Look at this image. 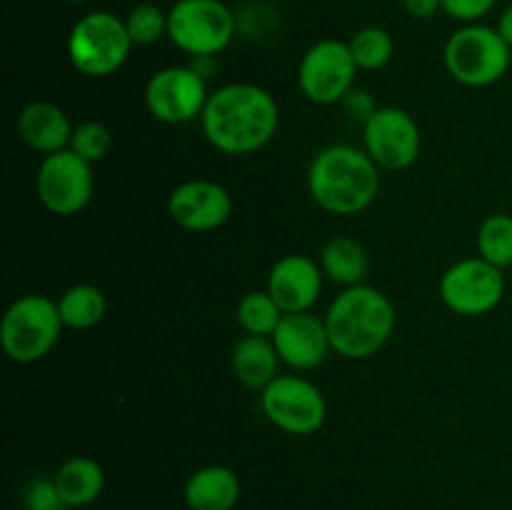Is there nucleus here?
Here are the masks:
<instances>
[{"label": "nucleus", "instance_id": "nucleus-5", "mask_svg": "<svg viewBox=\"0 0 512 510\" xmlns=\"http://www.w3.org/2000/svg\"><path fill=\"white\" fill-rule=\"evenodd\" d=\"M445 68L468 88H488L505 78L510 70L512 48L498 33V28L488 25H465L455 30L445 43Z\"/></svg>", "mask_w": 512, "mask_h": 510}, {"label": "nucleus", "instance_id": "nucleus-15", "mask_svg": "<svg viewBox=\"0 0 512 510\" xmlns=\"http://www.w3.org/2000/svg\"><path fill=\"white\" fill-rule=\"evenodd\" d=\"M280 360L295 370H313L328 358L330 338L325 320L308 313H285L270 335Z\"/></svg>", "mask_w": 512, "mask_h": 510}, {"label": "nucleus", "instance_id": "nucleus-9", "mask_svg": "<svg viewBox=\"0 0 512 510\" xmlns=\"http://www.w3.org/2000/svg\"><path fill=\"white\" fill-rule=\"evenodd\" d=\"M355 65L350 45L343 40L325 38L310 45L298 68V85L305 98L315 105L343 103L345 95L353 90Z\"/></svg>", "mask_w": 512, "mask_h": 510}, {"label": "nucleus", "instance_id": "nucleus-16", "mask_svg": "<svg viewBox=\"0 0 512 510\" xmlns=\"http://www.w3.org/2000/svg\"><path fill=\"white\" fill-rule=\"evenodd\" d=\"M323 268L308 255H285L270 268L268 293L283 313H308L323 290Z\"/></svg>", "mask_w": 512, "mask_h": 510}, {"label": "nucleus", "instance_id": "nucleus-20", "mask_svg": "<svg viewBox=\"0 0 512 510\" xmlns=\"http://www.w3.org/2000/svg\"><path fill=\"white\" fill-rule=\"evenodd\" d=\"M65 508H85L95 503L105 488L103 465L88 455H75L65 460L53 478Z\"/></svg>", "mask_w": 512, "mask_h": 510}, {"label": "nucleus", "instance_id": "nucleus-22", "mask_svg": "<svg viewBox=\"0 0 512 510\" xmlns=\"http://www.w3.org/2000/svg\"><path fill=\"white\" fill-rule=\"evenodd\" d=\"M58 310L65 328L90 330L105 318L108 300H105V293L100 288H95L90 283H80L60 295Z\"/></svg>", "mask_w": 512, "mask_h": 510}, {"label": "nucleus", "instance_id": "nucleus-31", "mask_svg": "<svg viewBox=\"0 0 512 510\" xmlns=\"http://www.w3.org/2000/svg\"><path fill=\"white\" fill-rule=\"evenodd\" d=\"M403 8L410 18L428 20L433 18L438 10H443V0H403Z\"/></svg>", "mask_w": 512, "mask_h": 510}, {"label": "nucleus", "instance_id": "nucleus-2", "mask_svg": "<svg viewBox=\"0 0 512 510\" xmlns=\"http://www.w3.org/2000/svg\"><path fill=\"white\" fill-rule=\"evenodd\" d=\"M308 190L325 213L358 215L378 198L380 168L365 150L330 145L310 163Z\"/></svg>", "mask_w": 512, "mask_h": 510}, {"label": "nucleus", "instance_id": "nucleus-30", "mask_svg": "<svg viewBox=\"0 0 512 510\" xmlns=\"http://www.w3.org/2000/svg\"><path fill=\"white\" fill-rule=\"evenodd\" d=\"M340 105H343L350 120H355V123H363V125L368 123V120L375 115V110H378V105H375L373 95H370L368 90H350Z\"/></svg>", "mask_w": 512, "mask_h": 510}, {"label": "nucleus", "instance_id": "nucleus-11", "mask_svg": "<svg viewBox=\"0 0 512 510\" xmlns=\"http://www.w3.org/2000/svg\"><path fill=\"white\" fill-rule=\"evenodd\" d=\"M93 188V168L70 148L45 155L35 173V193L53 215L80 213L93 198Z\"/></svg>", "mask_w": 512, "mask_h": 510}, {"label": "nucleus", "instance_id": "nucleus-13", "mask_svg": "<svg viewBox=\"0 0 512 510\" xmlns=\"http://www.w3.org/2000/svg\"><path fill=\"white\" fill-rule=\"evenodd\" d=\"M365 153L383 170H408L420 158V128L413 115L395 105L375 110L363 125Z\"/></svg>", "mask_w": 512, "mask_h": 510}, {"label": "nucleus", "instance_id": "nucleus-19", "mask_svg": "<svg viewBox=\"0 0 512 510\" xmlns=\"http://www.w3.org/2000/svg\"><path fill=\"white\" fill-rule=\"evenodd\" d=\"M183 498L190 510H233L240 500V478L225 465H205L190 475Z\"/></svg>", "mask_w": 512, "mask_h": 510}, {"label": "nucleus", "instance_id": "nucleus-10", "mask_svg": "<svg viewBox=\"0 0 512 510\" xmlns=\"http://www.w3.org/2000/svg\"><path fill=\"white\" fill-rule=\"evenodd\" d=\"M505 295L503 268L478 258L458 260L440 278V300L458 315H485L500 305Z\"/></svg>", "mask_w": 512, "mask_h": 510}, {"label": "nucleus", "instance_id": "nucleus-28", "mask_svg": "<svg viewBox=\"0 0 512 510\" xmlns=\"http://www.w3.org/2000/svg\"><path fill=\"white\" fill-rule=\"evenodd\" d=\"M498 0H443V10L460 23H475L495 8Z\"/></svg>", "mask_w": 512, "mask_h": 510}, {"label": "nucleus", "instance_id": "nucleus-4", "mask_svg": "<svg viewBox=\"0 0 512 510\" xmlns=\"http://www.w3.org/2000/svg\"><path fill=\"white\" fill-rule=\"evenodd\" d=\"M63 328L58 300L30 293L5 310L0 323V345L15 363H38L55 348Z\"/></svg>", "mask_w": 512, "mask_h": 510}, {"label": "nucleus", "instance_id": "nucleus-17", "mask_svg": "<svg viewBox=\"0 0 512 510\" xmlns=\"http://www.w3.org/2000/svg\"><path fill=\"white\" fill-rule=\"evenodd\" d=\"M15 128H18L20 140L40 155H53L70 148V138H73L68 113L50 100H33L25 105Z\"/></svg>", "mask_w": 512, "mask_h": 510}, {"label": "nucleus", "instance_id": "nucleus-24", "mask_svg": "<svg viewBox=\"0 0 512 510\" xmlns=\"http://www.w3.org/2000/svg\"><path fill=\"white\" fill-rule=\"evenodd\" d=\"M478 253L498 268L512 265V215L495 213L480 223Z\"/></svg>", "mask_w": 512, "mask_h": 510}, {"label": "nucleus", "instance_id": "nucleus-27", "mask_svg": "<svg viewBox=\"0 0 512 510\" xmlns=\"http://www.w3.org/2000/svg\"><path fill=\"white\" fill-rule=\"evenodd\" d=\"M110 130L100 120H85V123L75 125L73 138H70V150L88 160L90 165L103 160L110 150Z\"/></svg>", "mask_w": 512, "mask_h": 510}, {"label": "nucleus", "instance_id": "nucleus-14", "mask_svg": "<svg viewBox=\"0 0 512 510\" xmlns=\"http://www.w3.org/2000/svg\"><path fill=\"white\" fill-rule=\"evenodd\" d=\"M168 213L175 225L190 233H208L228 223L233 213L230 193L213 180H185L170 193Z\"/></svg>", "mask_w": 512, "mask_h": 510}, {"label": "nucleus", "instance_id": "nucleus-32", "mask_svg": "<svg viewBox=\"0 0 512 510\" xmlns=\"http://www.w3.org/2000/svg\"><path fill=\"white\" fill-rule=\"evenodd\" d=\"M498 33L503 35L505 43L510 45L512 48V5H508V8L500 13V20H498Z\"/></svg>", "mask_w": 512, "mask_h": 510}, {"label": "nucleus", "instance_id": "nucleus-29", "mask_svg": "<svg viewBox=\"0 0 512 510\" xmlns=\"http://www.w3.org/2000/svg\"><path fill=\"white\" fill-rule=\"evenodd\" d=\"M25 505L28 510H63V500H60L58 488H55L53 480H40L33 488L25 493Z\"/></svg>", "mask_w": 512, "mask_h": 510}, {"label": "nucleus", "instance_id": "nucleus-6", "mask_svg": "<svg viewBox=\"0 0 512 510\" xmlns=\"http://www.w3.org/2000/svg\"><path fill=\"white\" fill-rule=\"evenodd\" d=\"M130 48L133 40L125 28V20L108 10H93L83 15L68 35L70 63L88 78H105L123 68Z\"/></svg>", "mask_w": 512, "mask_h": 510}, {"label": "nucleus", "instance_id": "nucleus-23", "mask_svg": "<svg viewBox=\"0 0 512 510\" xmlns=\"http://www.w3.org/2000/svg\"><path fill=\"white\" fill-rule=\"evenodd\" d=\"M283 315L285 313L268 290H255V293L243 295L238 310H235V318H238V325L245 330V335H260V338H270Z\"/></svg>", "mask_w": 512, "mask_h": 510}, {"label": "nucleus", "instance_id": "nucleus-33", "mask_svg": "<svg viewBox=\"0 0 512 510\" xmlns=\"http://www.w3.org/2000/svg\"><path fill=\"white\" fill-rule=\"evenodd\" d=\"M65 3H85V0H65Z\"/></svg>", "mask_w": 512, "mask_h": 510}, {"label": "nucleus", "instance_id": "nucleus-1", "mask_svg": "<svg viewBox=\"0 0 512 510\" xmlns=\"http://www.w3.org/2000/svg\"><path fill=\"white\" fill-rule=\"evenodd\" d=\"M280 110L273 93L253 83H230L210 93L200 125L213 148L228 155H250L278 133Z\"/></svg>", "mask_w": 512, "mask_h": 510}, {"label": "nucleus", "instance_id": "nucleus-7", "mask_svg": "<svg viewBox=\"0 0 512 510\" xmlns=\"http://www.w3.org/2000/svg\"><path fill=\"white\" fill-rule=\"evenodd\" d=\"M235 35V18L220 0H178L168 10V38L188 55L220 53Z\"/></svg>", "mask_w": 512, "mask_h": 510}, {"label": "nucleus", "instance_id": "nucleus-26", "mask_svg": "<svg viewBox=\"0 0 512 510\" xmlns=\"http://www.w3.org/2000/svg\"><path fill=\"white\" fill-rule=\"evenodd\" d=\"M125 28L133 45H153L168 35V13L153 3H140L125 18Z\"/></svg>", "mask_w": 512, "mask_h": 510}, {"label": "nucleus", "instance_id": "nucleus-12", "mask_svg": "<svg viewBox=\"0 0 512 510\" xmlns=\"http://www.w3.org/2000/svg\"><path fill=\"white\" fill-rule=\"evenodd\" d=\"M210 93L205 78L193 68H163L145 85V108L155 120L168 125L200 118Z\"/></svg>", "mask_w": 512, "mask_h": 510}, {"label": "nucleus", "instance_id": "nucleus-3", "mask_svg": "<svg viewBox=\"0 0 512 510\" xmlns=\"http://www.w3.org/2000/svg\"><path fill=\"white\" fill-rule=\"evenodd\" d=\"M330 348L348 360H365L378 353L395 330V308L383 290L373 285L345 288L325 313Z\"/></svg>", "mask_w": 512, "mask_h": 510}, {"label": "nucleus", "instance_id": "nucleus-18", "mask_svg": "<svg viewBox=\"0 0 512 510\" xmlns=\"http://www.w3.org/2000/svg\"><path fill=\"white\" fill-rule=\"evenodd\" d=\"M280 355L275 350L273 340L260 338V335H245L235 343L233 355H230V368H233L235 380L250 390L263 393L275 378H278Z\"/></svg>", "mask_w": 512, "mask_h": 510}, {"label": "nucleus", "instance_id": "nucleus-21", "mask_svg": "<svg viewBox=\"0 0 512 510\" xmlns=\"http://www.w3.org/2000/svg\"><path fill=\"white\" fill-rule=\"evenodd\" d=\"M320 268L333 283L353 288L363 283L368 273V255L358 240L338 235V238H330L320 250Z\"/></svg>", "mask_w": 512, "mask_h": 510}, {"label": "nucleus", "instance_id": "nucleus-25", "mask_svg": "<svg viewBox=\"0 0 512 510\" xmlns=\"http://www.w3.org/2000/svg\"><path fill=\"white\" fill-rule=\"evenodd\" d=\"M350 53H353L358 70H380L390 63L395 53L393 35L378 25H368L360 28L358 33L350 38Z\"/></svg>", "mask_w": 512, "mask_h": 510}, {"label": "nucleus", "instance_id": "nucleus-8", "mask_svg": "<svg viewBox=\"0 0 512 510\" xmlns=\"http://www.w3.org/2000/svg\"><path fill=\"white\" fill-rule=\"evenodd\" d=\"M260 405L265 418L288 435H313L328 418L325 395L300 375H278L260 393Z\"/></svg>", "mask_w": 512, "mask_h": 510}]
</instances>
